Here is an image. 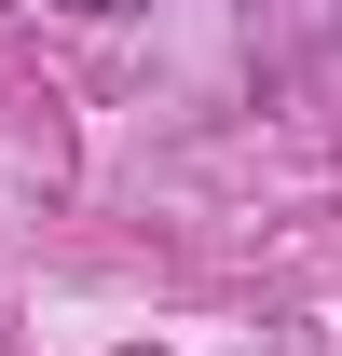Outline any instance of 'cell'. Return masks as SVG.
<instances>
[{
	"label": "cell",
	"mask_w": 342,
	"mask_h": 356,
	"mask_svg": "<svg viewBox=\"0 0 342 356\" xmlns=\"http://www.w3.org/2000/svg\"><path fill=\"white\" fill-rule=\"evenodd\" d=\"M69 14H124V0H69Z\"/></svg>",
	"instance_id": "cell-1"
}]
</instances>
